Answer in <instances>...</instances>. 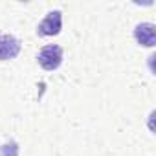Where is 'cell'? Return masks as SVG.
<instances>
[{"mask_svg":"<svg viewBox=\"0 0 156 156\" xmlns=\"http://www.w3.org/2000/svg\"><path fill=\"white\" fill-rule=\"evenodd\" d=\"M64 59V53H62V48L59 44H46L39 53H37V62L48 70V72H53L61 66Z\"/></svg>","mask_w":156,"mask_h":156,"instance_id":"6da1fadb","label":"cell"},{"mask_svg":"<svg viewBox=\"0 0 156 156\" xmlns=\"http://www.w3.org/2000/svg\"><path fill=\"white\" fill-rule=\"evenodd\" d=\"M61 30H62V13L59 9H53L39 22L37 35H41V37H53V35H59Z\"/></svg>","mask_w":156,"mask_h":156,"instance_id":"7a4b0ae2","label":"cell"},{"mask_svg":"<svg viewBox=\"0 0 156 156\" xmlns=\"http://www.w3.org/2000/svg\"><path fill=\"white\" fill-rule=\"evenodd\" d=\"M134 39L140 46L152 48L156 44V26L152 22H140L134 28Z\"/></svg>","mask_w":156,"mask_h":156,"instance_id":"3957f363","label":"cell"},{"mask_svg":"<svg viewBox=\"0 0 156 156\" xmlns=\"http://www.w3.org/2000/svg\"><path fill=\"white\" fill-rule=\"evenodd\" d=\"M20 51V41L13 35L0 33V61L15 59Z\"/></svg>","mask_w":156,"mask_h":156,"instance_id":"277c9868","label":"cell"},{"mask_svg":"<svg viewBox=\"0 0 156 156\" xmlns=\"http://www.w3.org/2000/svg\"><path fill=\"white\" fill-rule=\"evenodd\" d=\"M0 156H19V143L15 140H9L0 145Z\"/></svg>","mask_w":156,"mask_h":156,"instance_id":"5b68a950","label":"cell"}]
</instances>
